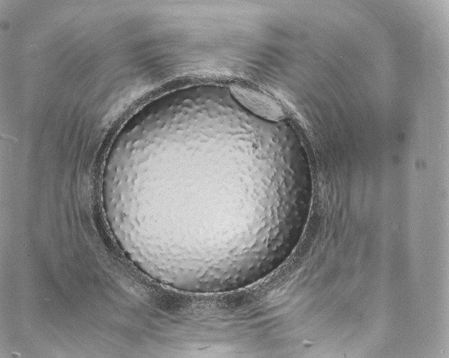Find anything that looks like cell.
<instances>
[{
    "label": "cell",
    "instance_id": "1",
    "mask_svg": "<svg viewBox=\"0 0 449 358\" xmlns=\"http://www.w3.org/2000/svg\"><path fill=\"white\" fill-rule=\"evenodd\" d=\"M234 96L249 110L266 119L278 121L283 116L281 107L267 95L253 90L233 87Z\"/></svg>",
    "mask_w": 449,
    "mask_h": 358
}]
</instances>
